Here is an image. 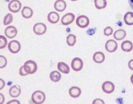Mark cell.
I'll use <instances>...</instances> for the list:
<instances>
[{
  "label": "cell",
  "instance_id": "6da1fadb",
  "mask_svg": "<svg viewBox=\"0 0 133 104\" xmlns=\"http://www.w3.org/2000/svg\"><path fill=\"white\" fill-rule=\"evenodd\" d=\"M23 68L25 72L28 74H33L35 73L37 69L36 63L32 60H28L24 64Z\"/></svg>",
  "mask_w": 133,
  "mask_h": 104
},
{
  "label": "cell",
  "instance_id": "7a4b0ae2",
  "mask_svg": "<svg viewBox=\"0 0 133 104\" xmlns=\"http://www.w3.org/2000/svg\"><path fill=\"white\" fill-rule=\"evenodd\" d=\"M45 94L41 91H35L32 95V100L34 103L40 104L44 102L45 100Z\"/></svg>",
  "mask_w": 133,
  "mask_h": 104
},
{
  "label": "cell",
  "instance_id": "3957f363",
  "mask_svg": "<svg viewBox=\"0 0 133 104\" xmlns=\"http://www.w3.org/2000/svg\"><path fill=\"white\" fill-rule=\"evenodd\" d=\"M76 23L81 28H85L89 24V20L87 17L81 15L78 17L76 20Z\"/></svg>",
  "mask_w": 133,
  "mask_h": 104
},
{
  "label": "cell",
  "instance_id": "277c9868",
  "mask_svg": "<svg viewBox=\"0 0 133 104\" xmlns=\"http://www.w3.org/2000/svg\"><path fill=\"white\" fill-rule=\"evenodd\" d=\"M8 7L10 11L16 13L20 10L21 4L18 0H12L9 3Z\"/></svg>",
  "mask_w": 133,
  "mask_h": 104
},
{
  "label": "cell",
  "instance_id": "5b68a950",
  "mask_svg": "<svg viewBox=\"0 0 133 104\" xmlns=\"http://www.w3.org/2000/svg\"><path fill=\"white\" fill-rule=\"evenodd\" d=\"M8 48L10 52L15 54L18 53L20 50L21 45L18 41L13 40L9 42Z\"/></svg>",
  "mask_w": 133,
  "mask_h": 104
},
{
  "label": "cell",
  "instance_id": "8992f818",
  "mask_svg": "<svg viewBox=\"0 0 133 104\" xmlns=\"http://www.w3.org/2000/svg\"><path fill=\"white\" fill-rule=\"evenodd\" d=\"M47 30L46 26L43 23H36L33 26V32L38 35H41L45 33Z\"/></svg>",
  "mask_w": 133,
  "mask_h": 104
},
{
  "label": "cell",
  "instance_id": "52a82bcc",
  "mask_svg": "<svg viewBox=\"0 0 133 104\" xmlns=\"http://www.w3.org/2000/svg\"><path fill=\"white\" fill-rule=\"evenodd\" d=\"M83 67V61L78 58L75 57L73 59L71 62V67L72 69L75 71H78L81 70Z\"/></svg>",
  "mask_w": 133,
  "mask_h": 104
},
{
  "label": "cell",
  "instance_id": "ba28073f",
  "mask_svg": "<svg viewBox=\"0 0 133 104\" xmlns=\"http://www.w3.org/2000/svg\"><path fill=\"white\" fill-rule=\"evenodd\" d=\"M117 43L114 40H108L105 44V48L109 52H114L117 49Z\"/></svg>",
  "mask_w": 133,
  "mask_h": 104
},
{
  "label": "cell",
  "instance_id": "9c48e42d",
  "mask_svg": "<svg viewBox=\"0 0 133 104\" xmlns=\"http://www.w3.org/2000/svg\"><path fill=\"white\" fill-rule=\"evenodd\" d=\"M75 19V16L72 13H68L64 14L61 19V23L64 25H68L72 23Z\"/></svg>",
  "mask_w": 133,
  "mask_h": 104
},
{
  "label": "cell",
  "instance_id": "30bf717a",
  "mask_svg": "<svg viewBox=\"0 0 133 104\" xmlns=\"http://www.w3.org/2000/svg\"><path fill=\"white\" fill-rule=\"evenodd\" d=\"M5 34L8 38H14L17 34V29L14 26H8L5 29Z\"/></svg>",
  "mask_w": 133,
  "mask_h": 104
},
{
  "label": "cell",
  "instance_id": "8fae6325",
  "mask_svg": "<svg viewBox=\"0 0 133 104\" xmlns=\"http://www.w3.org/2000/svg\"><path fill=\"white\" fill-rule=\"evenodd\" d=\"M102 88L104 92L107 94H110L114 91L115 86L112 82L105 81L102 84Z\"/></svg>",
  "mask_w": 133,
  "mask_h": 104
},
{
  "label": "cell",
  "instance_id": "7c38bea8",
  "mask_svg": "<svg viewBox=\"0 0 133 104\" xmlns=\"http://www.w3.org/2000/svg\"><path fill=\"white\" fill-rule=\"evenodd\" d=\"M66 7V4L64 0H57L54 3V8L59 12L64 11Z\"/></svg>",
  "mask_w": 133,
  "mask_h": 104
},
{
  "label": "cell",
  "instance_id": "4fadbf2b",
  "mask_svg": "<svg viewBox=\"0 0 133 104\" xmlns=\"http://www.w3.org/2000/svg\"><path fill=\"white\" fill-rule=\"evenodd\" d=\"M9 95L12 97H18L21 94V88L20 86L15 85L11 86L9 91Z\"/></svg>",
  "mask_w": 133,
  "mask_h": 104
},
{
  "label": "cell",
  "instance_id": "5bb4252c",
  "mask_svg": "<svg viewBox=\"0 0 133 104\" xmlns=\"http://www.w3.org/2000/svg\"><path fill=\"white\" fill-rule=\"evenodd\" d=\"M59 18L60 17L58 13L54 11H51L49 12L47 16L48 21L50 23L52 24L57 23L59 20Z\"/></svg>",
  "mask_w": 133,
  "mask_h": 104
},
{
  "label": "cell",
  "instance_id": "9a60e30c",
  "mask_svg": "<svg viewBox=\"0 0 133 104\" xmlns=\"http://www.w3.org/2000/svg\"><path fill=\"white\" fill-rule=\"evenodd\" d=\"M69 93L71 97L73 98H77L81 94V90L78 87L72 86L69 89Z\"/></svg>",
  "mask_w": 133,
  "mask_h": 104
},
{
  "label": "cell",
  "instance_id": "2e32d148",
  "mask_svg": "<svg viewBox=\"0 0 133 104\" xmlns=\"http://www.w3.org/2000/svg\"><path fill=\"white\" fill-rule=\"evenodd\" d=\"M105 60L104 54L101 52H97L93 55V60L96 63H101Z\"/></svg>",
  "mask_w": 133,
  "mask_h": 104
},
{
  "label": "cell",
  "instance_id": "e0dca14e",
  "mask_svg": "<svg viewBox=\"0 0 133 104\" xmlns=\"http://www.w3.org/2000/svg\"><path fill=\"white\" fill-rule=\"evenodd\" d=\"M126 35V33L125 30L122 29H119L116 31L114 34L113 37L115 39L117 40H121L123 39Z\"/></svg>",
  "mask_w": 133,
  "mask_h": 104
},
{
  "label": "cell",
  "instance_id": "ac0fdd59",
  "mask_svg": "<svg viewBox=\"0 0 133 104\" xmlns=\"http://www.w3.org/2000/svg\"><path fill=\"white\" fill-rule=\"evenodd\" d=\"M57 68L58 70L63 73H69L70 72L69 66L64 62H60L58 63Z\"/></svg>",
  "mask_w": 133,
  "mask_h": 104
},
{
  "label": "cell",
  "instance_id": "d6986e66",
  "mask_svg": "<svg viewBox=\"0 0 133 104\" xmlns=\"http://www.w3.org/2000/svg\"><path fill=\"white\" fill-rule=\"evenodd\" d=\"M133 48L132 43L129 40H125L121 44V49L125 52H130Z\"/></svg>",
  "mask_w": 133,
  "mask_h": 104
},
{
  "label": "cell",
  "instance_id": "ffe728a7",
  "mask_svg": "<svg viewBox=\"0 0 133 104\" xmlns=\"http://www.w3.org/2000/svg\"><path fill=\"white\" fill-rule=\"evenodd\" d=\"M22 16L25 19L30 18L33 15L32 9L29 7H24L21 11Z\"/></svg>",
  "mask_w": 133,
  "mask_h": 104
},
{
  "label": "cell",
  "instance_id": "44dd1931",
  "mask_svg": "<svg viewBox=\"0 0 133 104\" xmlns=\"http://www.w3.org/2000/svg\"><path fill=\"white\" fill-rule=\"evenodd\" d=\"M124 21L128 25H133V12H128L124 16Z\"/></svg>",
  "mask_w": 133,
  "mask_h": 104
},
{
  "label": "cell",
  "instance_id": "7402d4cb",
  "mask_svg": "<svg viewBox=\"0 0 133 104\" xmlns=\"http://www.w3.org/2000/svg\"><path fill=\"white\" fill-rule=\"evenodd\" d=\"M49 77L52 81L54 82H57L60 80L61 78V75L59 72L57 71H53L50 73Z\"/></svg>",
  "mask_w": 133,
  "mask_h": 104
},
{
  "label": "cell",
  "instance_id": "603a6c76",
  "mask_svg": "<svg viewBox=\"0 0 133 104\" xmlns=\"http://www.w3.org/2000/svg\"><path fill=\"white\" fill-rule=\"evenodd\" d=\"M94 3L96 8L98 9H103L107 5L106 0H94Z\"/></svg>",
  "mask_w": 133,
  "mask_h": 104
},
{
  "label": "cell",
  "instance_id": "cb8c5ba5",
  "mask_svg": "<svg viewBox=\"0 0 133 104\" xmlns=\"http://www.w3.org/2000/svg\"><path fill=\"white\" fill-rule=\"evenodd\" d=\"M76 43V36L73 34H69L66 37V43L69 46H73Z\"/></svg>",
  "mask_w": 133,
  "mask_h": 104
},
{
  "label": "cell",
  "instance_id": "d4e9b609",
  "mask_svg": "<svg viewBox=\"0 0 133 104\" xmlns=\"http://www.w3.org/2000/svg\"><path fill=\"white\" fill-rule=\"evenodd\" d=\"M12 20H13V17L12 14L11 13L7 14L4 18V21H3L4 25H7L9 24L12 22Z\"/></svg>",
  "mask_w": 133,
  "mask_h": 104
},
{
  "label": "cell",
  "instance_id": "484cf974",
  "mask_svg": "<svg viewBox=\"0 0 133 104\" xmlns=\"http://www.w3.org/2000/svg\"><path fill=\"white\" fill-rule=\"evenodd\" d=\"M7 44V40L4 36L0 35V49L6 47Z\"/></svg>",
  "mask_w": 133,
  "mask_h": 104
},
{
  "label": "cell",
  "instance_id": "4316f807",
  "mask_svg": "<svg viewBox=\"0 0 133 104\" xmlns=\"http://www.w3.org/2000/svg\"><path fill=\"white\" fill-rule=\"evenodd\" d=\"M7 63L6 58L3 55H0V68H4Z\"/></svg>",
  "mask_w": 133,
  "mask_h": 104
},
{
  "label": "cell",
  "instance_id": "83f0119b",
  "mask_svg": "<svg viewBox=\"0 0 133 104\" xmlns=\"http://www.w3.org/2000/svg\"><path fill=\"white\" fill-rule=\"evenodd\" d=\"M113 30L112 29V28L110 26H107L106 27L103 31L104 32V35L105 36H110L113 33Z\"/></svg>",
  "mask_w": 133,
  "mask_h": 104
},
{
  "label": "cell",
  "instance_id": "f1b7e54d",
  "mask_svg": "<svg viewBox=\"0 0 133 104\" xmlns=\"http://www.w3.org/2000/svg\"><path fill=\"white\" fill-rule=\"evenodd\" d=\"M19 74H20V75L22 76H26V75H28V74L26 73L25 72V71H24V68H23V66H22L20 68V69H19Z\"/></svg>",
  "mask_w": 133,
  "mask_h": 104
},
{
  "label": "cell",
  "instance_id": "f546056e",
  "mask_svg": "<svg viewBox=\"0 0 133 104\" xmlns=\"http://www.w3.org/2000/svg\"><path fill=\"white\" fill-rule=\"evenodd\" d=\"M92 103L93 104H96V103H97V104H98V103H104V101L103 100H102V99H98V98H97V99H95L94 101H93V102H92Z\"/></svg>",
  "mask_w": 133,
  "mask_h": 104
},
{
  "label": "cell",
  "instance_id": "4dcf8cb0",
  "mask_svg": "<svg viewBox=\"0 0 133 104\" xmlns=\"http://www.w3.org/2000/svg\"><path fill=\"white\" fill-rule=\"evenodd\" d=\"M128 67L131 70H133V59L130 60L128 62Z\"/></svg>",
  "mask_w": 133,
  "mask_h": 104
},
{
  "label": "cell",
  "instance_id": "1f68e13d",
  "mask_svg": "<svg viewBox=\"0 0 133 104\" xmlns=\"http://www.w3.org/2000/svg\"><path fill=\"white\" fill-rule=\"evenodd\" d=\"M5 85V81L3 79H0V90L4 88Z\"/></svg>",
  "mask_w": 133,
  "mask_h": 104
},
{
  "label": "cell",
  "instance_id": "d6a6232c",
  "mask_svg": "<svg viewBox=\"0 0 133 104\" xmlns=\"http://www.w3.org/2000/svg\"><path fill=\"white\" fill-rule=\"evenodd\" d=\"M4 101H5L4 96L2 94L0 93V104L3 103Z\"/></svg>",
  "mask_w": 133,
  "mask_h": 104
},
{
  "label": "cell",
  "instance_id": "836d02e7",
  "mask_svg": "<svg viewBox=\"0 0 133 104\" xmlns=\"http://www.w3.org/2000/svg\"><path fill=\"white\" fill-rule=\"evenodd\" d=\"M7 103H20V101L17 100H12L11 101H9L7 102Z\"/></svg>",
  "mask_w": 133,
  "mask_h": 104
},
{
  "label": "cell",
  "instance_id": "e575fe53",
  "mask_svg": "<svg viewBox=\"0 0 133 104\" xmlns=\"http://www.w3.org/2000/svg\"><path fill=\"white\" fill-rule=\"evenodd\" d=\"M128 2L131 8L133 10V0H128Z\"/></svg>",
  "mask_w": 133,
  "mask_h": 104
},
{
  "label": "cell",
  "instance_id": "d590c367",
  "mask_svg": "<svg viewBox=\"0 0 133 104\" xmlns=\"http://www.w3.org/2000/svg\"><path fill=\"white\" fill-rule=\"evenodd\" d=\"M130 81H131V82L133 84V75H132L130 77Z\"/></svg>",
  "mask_w": 133,
  "mask_h": 104
},
{
  "label": "cell",
  "instance_id": "8d00e7d4",
  "mask_svg": "<svg viewBox=\"0 0 133 104\" xmlns=\"http://www.w3.org/2000/svg\"><path fill=\"white\" fill-rule=\"evenodd\" d=\"M71 1H77V0H70Z\"/></svg>",
  "mask_w": 133,
  "mask_h": 104
}]
</instances>
